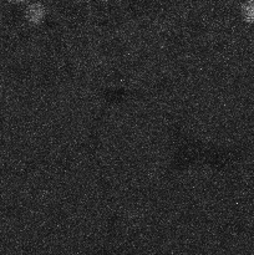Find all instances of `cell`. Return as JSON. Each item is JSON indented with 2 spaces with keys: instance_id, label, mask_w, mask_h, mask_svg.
Returning <instances> with one entry per match:
<instances>
[{
  "instance_id": "obj_2",
  "label": "cell",
  "mask_w": 254,
  "mask_h": 255,
  "mask_svg": "<svg viewBox=\"0 0 254 255\" xmlns=\"http://www.w3.org/2000/svg\"><path fill=\"white\" fill-rule=\"evenodd\" d=\"M12 1H20V0H12Z\"/></svg>"
},
{
  "instance_id": "obj_1",
  "label": "cell",
  "mask_w": 254,
  "mask_h": 255,
  "mask_svg": "<svg viewBox=\"0 0 254 255\" xmlns=\"http://www.w3.org/2000/svg\"><path fill=\"white\" fill-rule=\"evenodd\" d=\"M45 16H46V10L42 5L34 4L30 5L26 10V19L29 20L30 24L39 25L44 21Z\"/></svg>"
}]
</instances>
